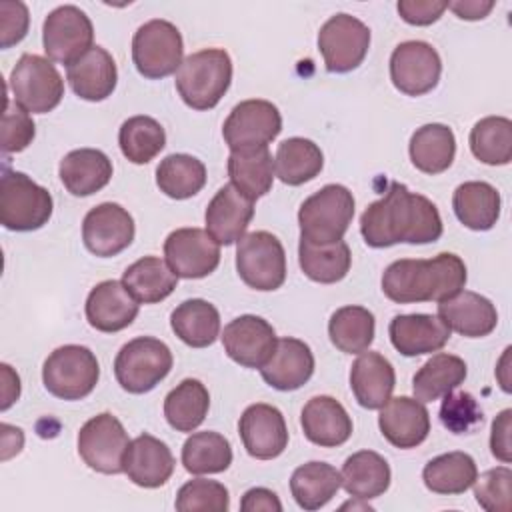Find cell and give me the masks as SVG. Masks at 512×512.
I'll return each instance as SVG.
<instances>
[{
  "instance_id": "obj_1",
  "label": "cell",
  "mask_w": 512,
  "mask_h": 512,
  "mask_svg": "<svg viewBox=\"0 0 512 512\" xmlns=\"http://www.w3.org/2000/svg\"><path fill=\"white\" fill-rule=\"evenodd\" d=\"M360 232L372 248H388L398 242L430 244L442 236V218L426 196L392 182L386 194L364 210Z\"/></svg>"
},
{
  "instance_id": "obj_2",
  "label": "cell",
  "mask_w": 512,
  "mask_h": 512,
  "mask_svg": "<svg viewBox=\"0 0 512 512\" xmlns=\"http://www.w3.org/2000/svg\"><path fill=\"white\" fill-rule=\"evenodd\" d=\"M466 284V264L452 252L438 256L402 258L392 262L382 274V292L396 304L442 302Z\"/></svg>"
},
{
  "instance_id": "obj_3",
  "label": "cell",
  "mask_w": 512,
  "mask_h": 512,
  "mask_svg": "<svg viewBox=\"0 0 512 512\" xmlns=\"http://www.w3.org/2000/svg\"><path fill=\"white\" fill-rule=\"evenodd\" d=\"M176 90L194 110L214 108L232 82V60L222 48H204L186 56L176 72Z\"/></svg>"
},
{
  "instance_id": "obj_4",
  "label": "cell",
  "mask_w": 512,
  "mask_h": 512,
  "mask_svg": "<svg viewBox=\"0 0 512 512\" xmlns=\"http://www.w3.org/2000/svg\"><path fill=\"white\" fill-rule=\"evenodd\" d=\"M354 218V196L342 184H326L308 196L298 210L300 238L332 244L344 238Z\"/></svg>"
},
{
  "instance_id": "obj_5",
  "label": "cell",
  "mask_w": 512,
  "mask_h": 512,
  "mask_svg": "<svg viewBox=\"0 0 512 512\" xmlns=\"http://www.w3.org/2000/svg\"><path fill=\"white\" fill-rule=\"evenodd\" d=\"M52 196L24 172L4 168L0 178V222L14 232L42 228L52 216Z\"/></svg>"
},
{
  "instance_id": "obj_6",
  "label": "cell",
  "mask_w": 512,
  "mask_h": 512,
  "mask_svg": "<svg viewBox=\"0 0 512 512\" xmlns=\"http://www.w3.org/2000/svg\"><path fill=\"white\" fill-rule=\"evenodd\" d=\"M100 366L94 352L80 344L56 348L42 366L44 388L60 400H82L98 384Z\"/></svg>"
},
{
  "instance_id": "obj_7",
  "label": "cell",
  "mask_w": 512,
  "mask_h": 512,
  "mask_svg": "<svg viewBox=\"0 0 512 512\" xmlns=\"http://www.w3.org/2000/svg\"><path fill=\"white\" fill-rule=\"evenodd\" d=\"M170 348L152 336H138L126 342L114 358L118 384L130 394L150 392L172 370Z\"/></svg>"
},
{
  "instance_id": "obj_8",
  "label": "cell",
  "mask_w": 512,
  "mask_h": 512,
  "mask_svg": "<svg viewBox=\"0 0 512 512\" xmlns=\"http://www.w3.org/2000/svg\"><path fill=\"white\" fill-rule=\"evenodd\" d=\"M8 86L12 98L26 112L46 114L64 96V80L52 60L38 54H22L10 72Z\"/></svg>"
},
{
  "instance_id": "obj_9",
  "label": "cell",
  "mask_w": 512,
  "mask_h": 512,
  "mask_svg": "<svg viewBox=\"0 0 512 512\" xmlns=\"http://www.w3.org/2000/svg\"><path fill=\"white\" fill-rule=\"evenodd\" d=\"M184 42L180 30L162 18L142 24L132 38V60L136 70L150 80L166 78L178 72L182 64Z\"/></svg>"
},
{
  "instance_id": "obj_10",
  "label": "cell",
  "mask_w": 512,
  "mask_h": 512,
  "mask_svg": "<svg viewBox=\"0 0 512 512\" xmlns=\"http://www.w3.org/2000/svg\"><path fill=\"white\" fill-rule=\"evenodd\" d=\"M236 270L242 282L254 290H278L286 280L282 242L266 230L244 234L236 246Z\"/></svg>"
},
{
  "instance_id": "obj_11",
  "label": "cell",
  "mask_w": 512,
  "mask_h": 512,
  "mask_svg": "<svg viewBox=\"0 0 512 512\" xmlns=\"http://www.w3.org/2000/svg\"><path fill=\"white\" fill-rule=\"evenodd\" d=\"M370 48V28L350 14H334L318 32V50L326 70L344 74L362 64Z\"/></svg>"
},
{
  "instance_id": "obj_12",
  "label": "cell",
  "mask_w": 512,
  "mask_h": 512,
  "mask_svg": "<svg viewBox=\"0 0 512 512\" xmlns=\"http://www.w3.org/2000/svg\"><path fill=\"white\" fill-rule=\"evenodd\" d=\"M130 440L122 422L102 412L90 418L78 432V454L84 464L102 474L124 472V454Z\"/></svg>"
},
{
  "instance_id": "obj_13",
  "label": "cell",
  "mask_w": 512,
  "mask_h": 512,
  "mask_svg": "<svg viewBox=\"0 0 512 512\" xmlns=\"http://www.w3.org/2000/svg\"><path fill=\"white\" fill-rule=\"evenodd\" d=\"M94 26L84 10L72 4L54 8L42 26V44L48 60L72 64L92 48Z\"/></svg>"
},
{
  "instance_id": "obj_14",
  "label": "cell",
  "mask_w": 512,
  "mask_h": 512,
  "mask_svg": "<svg viewBox=\"0 0 512 512\" xmlns=\"http://www.w3.org/2000/svg\"><path fill=\"white\" fill-rule=\"evenodd\" d=\"M282 130L280 110L268 100H244L232 108L222 126L224 142L232 150L268 146Z\"/></svg>"
},
{
  "instance_id": "obj_15",
  "label": "cell",
  "mask_w": 512,
  "mask_h": 512,
  "mask_svg": "<svg viewBox=\"0 0 512 512\" xmlns=\"http://www.w3.org/2000/svg\"><path fill=\"white\" fill-rule=\"evenodd\" d=\"M442 60L436 48L422 40L400 42L390 56V80L406 96H422L436 88Z\"/></svg>"
},
{
  "instance_id": "obj_16",
  "label": "cell",
  "mask_w": 512,
  "mask_h": 512,
  "mask_svg": "<svg viewBox=\"0 0 512 512\" xmlns=\"http://www.w3.org/2000/svg\"><path fill=\"white\" fill-rule=\"evenodd\" d=\"M164 256L178 278H204L220 264V244L202 228H178L164 240Z\"/></svg>"
},
{
  "instance_id": "obj_17",
  "label": "cell",
  "mask_w": 512,
  "mask_h": 512,
  "mask_svg": "<svg viewBox=\"0 0 512 512\" xmlns=\"http://www.w3.org/2000/svg\"><path fill=\"white\" fill-rule=\"evenodd\" d=\"M134 218L116 202H102L88 210L82 222L84 246L100 258L116 256L134 240Z\"/></svg>"
},
{
  "instance_id": "obj_18",
  "label": "cell",
  "mask_w": 512,
  "mask_h": 512,
  "mask_svg": "<svg viewBox=\"0 0 512 512\" xmlns=\"http://www.w3.org/2000/svg\"><path fill=\"white\" fill-rule=\"evenodd\" d=\"M272 324L260 316L244 314L230 320L222 332L224 352L244 368H262L276 348Z\"/></svg>"
},
{
  "instance_id": "obj_19",
  "label": "cell",
  "mask_w": 512,
  "mask_h": 512,
  "mask_svg": "<svg viewBox=\"0 0 512 512\" xmlns=\"http://www.w3.org/2000/svg\"><path fill=\"white\" fill-rule=\"evenodd\" d=\"M238 434L246 452L258 460L278 458L288 446V428L282 412L264 402L250 404L242 412Z\"/></svg>"
},
{
  "instance_id": "obj_20",
  "label": "cell",
  "mask_w": 512,
  "mask_h": 512,
  "mask_svg": "<svg viewBox=\"0 0 512 512\" xmlns=\"http://www.w3.org/2000/svg\"><path fill=\"white\" fill-rule=\"evenodd\" d=\"M140 302L118 280L96 284L86 298V320L98 332H120L138 316Z\"/></svg>"
},
{
  "instance_id": "obj_21",
  "label": "cell",
  "mask_w": 512,
  "mask_h": 512,
  "mask_svg": "<svg viewBox=\"0 0 512 512\" xmlns=\"http://www.w3.org/2000/svg\"><path fill=\"white\" fill-rule=\"evenodd\" d=\"M378 426L392 446L408 450L428 438L430 414L424 402L410 396H396L380 408Z\"/></svg>"
},
{
  "instance_id": "obj_22",
  "label": "cell",
  "mask_w": 512,
  "mask_h": 512,
  "mask_svg": "<svg viewBox=\"0 0 512 512\" xmlns=\"http://www.w3.org/2000/svg\"><path fill=\"white\" fill-rule=\"evenodd\" d=\"M254 216V200L232 184H224L206 208V232L222 246L238 242Z\"/></svg>"
},
{
  "instance_id": "obj_23",
  "label": "cell",
  "mask_w": 512,
  "mask_h": 512,
  "mask_svg": "<svg viewBox=\"0 0 512 512\" xmlns=\"http://www.w3.org/2000/svg\"><path fill=\"white\" fill-rule=\"evenodd\" d=\"M438 316L450 328L466 338L488 336L498 324L496 306L478 292L460 290L438 302Z\"/></svg>"
},
{
  "instance_id": "obj_24",
  "label": "cell",
  "mask_w": 512,
  "mask_h": 512,
  "mask_svg": "<svg viewBox=\"0 0 512 512\" xmlns=\"http://www.w3.org/2000/svg\"><path fill=\"white\" fill-rule=\"evenodd\" d=\"M390 342L402 356L438 352L450 340V328L436 314H398L388 326Z\"/></svg>"
},
{
  "instance_id": "obj_25",
  "label": "cell",
  "mask_w": 512,
  "mask_h": 512,
  "mask_svg": "<svg viewBox=\"0 0 512 512\" xmlns=\"http://www.w3.org/2000/svg\"><path fill=\"white\" fill-rule=\"evenodd\" d=\"M174 464L168 444L152 434L134 438L124 454V474L142 488L164 486L174 472Z\"/></svg>"
},
{
  "instance_id": "obj_26",
  "label": "cell",
  "mask_w": 512,
  "mask_h": 512,
  "mask_svg": "<svg viewBox=\"0 0 512 512\" xmlns=\"http://www.w3.org/2000/svg\"><path fill=\"white\" fill-rule=\"evenodd\" d=\"M264 382L276 390L290 392L304 386L314 374V354L298 338H278L268 362L260 368Z\"/></svg>"
},
{
  "instance_id": "obj_27",
  "label": "cell",
  "mask_w": 512,
  "mask_h": 512,
  "mask_svg": "<svg viewBox=\"0 0 512 512\" xmlns=\"http://www.w3.org/2000/svg\"><path fill=\"white\" fill-rule=\"evenodd\" d=\"M66 80L74 94L88 102L106 100L118 82L112 54L102 46H92L86 54L66 66Z\"/></svg>"
},
{
  "instance_id": "obj_28",
  "label": "cell",
  "mask_w": 512,
  "mask_h": 512,
  "mask_svg": "<svg viewBox=\"0 0 512 512\" xmlns=\"http://www.w3.org/2000/svg\"><path fill=\"white\" fill-rule=\"evenodd\" d=\"M304 436L322 448L342 446L352 436V418L332 396L310 398L300 414Z\"/></svg>"
},
{
  "instance_id": "obj_29",
  "label": "cell",
  "mask_w": 512,
  "mask_h": 512,
  "mask_svg": "<svg viewBox=\"0 0 512 512\" xmlns=\"http://www.w3.org/2000/svg\"><path fill=\"white\" fill-rule=\"evenodd\" d=\"M396 386V372L380 352H362L350 368V388L362 408L378 410L390 398Z\"/></svg>"
},
{
  "instance_id": "obj_30",
  "label": "cell",
  "mask_w": 512,
  "mask_h": 512,
  "mask_svg": "<svg viewBox=\"0 0 512 512\" xmlns=\"http://www.w3.org/2000/svg\"><path fill=\"white\" fill-rule=\"evenodd\" d=\"M58 174L72 196H90L110 182L112 160L102 150L78 148L60 160Z\"/></svg>"
},
{
  "instance_id": "obj_31",
  "label": "cell",
  "mask_w": 512,
  "mask_h": 512,
  "mask_svg": "<svg viewBox=\"0 0 512 512\" xmlns=\"http://www.w3.org/2000/svg\"><path fill=\"white\" fill-rule=\"evenodd\" d=\"M230 184L250 200L266 196L274 182V158L268 146L232 150L228 156Z\"/></svg>"
},
{
  "instance_id": "obj_32",
  "label": "cell",
  "mask_w": 512,
  "mask_h": 512,
  "mask_svg": "<svg viewBox=\"0 0 512 512\" xmlns=\"http://www.w3.org/2000/svg\"><path fill=\"white\" fill-rule=\"evenodd\" d=\"M342 488L358 498V500H372L382 496L390 486V466L378 452L360 450L346 458L342 472Z\"/></svg>"
},
{
  "instance_id": "obj_33",
  "label": "cell",
  "mask_w": 512,
  "mask_h": 512,
  "mask_svg": "<svg viewBox=\"0 0 512 512\" xmlns=\"http://www.w3.org/2000/svg\"><path fill=\"white\" fill-rule=\"evenodd\" d=\"M410 160L424 174L448 170L456 154V138L446 124H424L410 138Z\"/></svg>"
},
{
  "instance_id": "obj_34",
  "label": "cell",
  "mask_w": 512,
  "mask_h": 512,
  "mask_svg": "<svg viewBox=\"0 0 512 512\" xmlns=\"http://www.w3.org/2000/svg\"><path fill=\"white\" fill-rule=\"evenodd\" d=\"M500 194L488 182H464L454 190L452 208L456 218L470 230H490L500 218Z\"/></svg>"
},
{
  "instance_id": "obj_35",
  "label": "cell",
  "mask_w": 512,
  "mask_h": 512,
  "mask_svg": "<svg viewBox=\"0 0 512 512\" xmlns=\"http://www.w3.org/2000/svg\"><path fill=\"white\" fill-rule=\"evenodd\" d=\"M174 334L192 348H206L220 334V314L214 304L202 298L184 300L170 314Z\"/></svg>"
},
{
  "instance_id": "obj_36",
  "label": "cell",
  "mask_w": 512,
  "mask_h": 512,
  "mask_svg": "<svg viewBox=\"0 0 512 512\" xmlns=\"http://www.w3.org/2000/svg\"><path fill=\"white\" fill-rule=\"evenodd\" d=\"M122 284L138 302L156 304L174 292L178 276L158 256H144L124 270Z\"/></svg>"
},
{
  "instance_id": "obj_37",
  "label": "cell",
  "mask_w": 512,
  "mask_h": 512,
  "mask_svg": "<svg viewBox=\"0 0 512 512\" xmlns=\"http://www.w3.org/2000/svg\"><path fill=\"white\" fill-rule=\"evenodd\" d=\"M342 486L340 472L326 462H306L292 472L290 492L296 504L304 510H318L326 506Z\"/></svg>"
},
{
  "instance_id": "obj_38",
  "label": "cell",
  "mask_w": 512,
  "mask_h": 512,
  "mask_svg": "<svg viewBox=\"0 0 512 512\" xmlns=\"http://www.w3.org/2000/svg\"><path fill=\"white\" fill-rule=\"evenodd\" d=\"M466 362L454 354H434L412 378V392L420 402H434L454 392L466 378Z\"/></svg>"
},
{
  "instance_id": "obj_39",
  "label": "cell",
  "mask_w": 512,
  "mask_h": 512,
  "mask_svg": "<svg viewBox=\"0 0 512 512\" xmlns=\"http://www.w3.org/2000/svg\"><path fill=\"white\" fill-rule=\"evenodd\" d=\"M324 166V154L318 144L308 138H286L278 144L274 170L276 176L288 186H300L320 174Z\"/></svg>"
},
{
  "instance_id": "obj_40",
  "label": "cell",
  "mask_w": 512,
  "mask_h": 512,
  "mask_svg": "<svg viewBox=\"0 0 512 512\" xmlns=\"http://www.w3.org/2000/svg\"><path fill=\"white\" fill-rule=\"evenodd\" d=\"M210 408V394L196 378H184L164 398L166 422L178 432L196 430Z\"/></svg>"
},
{
  "instance_id": "obj_41",
  "label": "cell",
  "mask_w": 512,
  "mask_h": 512,
  "mask_svg": "<svg viewBox=\"0 0 512 512\" xmlns=\"http://www.w3.org/2000/svg\"><path fill=\"white\" fill-rule=\"evenodd\" d=\"M298 262L310 280L320 284H334L348 274L352 254L344 240L332 244H312L306 238H300Z\"/></svg>"
},
{
  "instance_id": "obj_42",
  "label": "cell",
  "mask_w": 512,
  "mask_h": 512,
  "mask_svg": "<svg viewBox=\"0 0 512 512\" xmlns=\"http://www.w3.org/2000/svg\"><path fill=\"white\" fill-rule=\"evenodd\" d=\"M478 476L476 462L466 452H448L432 458L424 470L422 480L428 490L436 494H462Z\"/></svg>"
},
{
  "instance_id": "obj_43",
  "label": "cell",
  "mask_w": 512,
  "mask_h": 512,
  "mask_svg": "<svg viewBox=\"0 0 512 512\" xmlns=\"http://www.w3.org/2000/svg\"><path fill=\"white\" fill-rule=\"evenodd\" d=\"M374 314L364 306H342L328 322L332 344L346 354H362L374 342Z\"/></svg>"
},
{
  "instance_id": "obj_44",
  "label": "cell",
  "mask_w": 512,
  "mask_h": 512,
  "mask_svg": "<svg viewBox=\"0 0 512 512\" xmlns=\"http://www.w3.org/2000/svg\"><path fill=\"white\" fill-rule=\"evenodd\" d=\"M156 184L166 196L186 200L204 188L206 166L190 154H170L156 168Z\"/></svg>"
},
{
  "instance_id": "obj_45",
  "label": "cell",
  "mask_w": 512,
  "mask_h": 512,
  "mask_svg": "<svg viewBox=\"0 0 512 512\" xmlns=\"http://www.w3.org/2000/svg\"><path fill=\"white\" fill-rule=\"evenodd\" d=\"M118 144L126 160L132 164H148L166 146L162 124L150 116H132L122 122Z\"/></svg>"
},
{
  "instance_id": "obj_46",
  "label": "cell",
  "mask_w": 512,
  "mask_h": 512,
  "mask_svg": "<svg viewBox=\"0 0 512 512\" xmlns=\"http://www.w3.org/2000/svg\"><path fill=\"white\" fill-rule=\"evenodd\" d=\"M182 464L190 474L224 472L232 464V446L218 432H196L182 446Z\"/></svg>"
},
{
  "instance_id": "obj_47",
  "label": "cell",
  "mask_w": 512,
  "mask_h": 512,
  "mask_svg": "<svg viewBox=\"0 0 512 512\" xmlns=\"http://www.w3.org/2000/svg\"><path fill=\"white\" fill-rule=\"evenodd\" d=\"M472 154L490 166H504L512 160V122L504 116H486L470 130Z\"/></svg>"
},
{
  "instance_id": "obj_48",
  "label": "cell",
  "mask_w": 512,
  "mask_h": 512,
  "mask_svg": "<svg viewBox=\"0 0 512 512\" xmlns=\"http://www.w3.org/2000/svg\"><path fill=\"white\" fill-rule=\"evenodd\" d=\"M174 506L180 512H226L230 508V494L216 480L194 478L180 486Z\"/></svg>"
},
{
  "instance_id": "obj_49",
  "label": "cell",
  "mask_w": 512,
  "mask_h": 512,
  "mask_svg": "<svg viewBox=\"0 0 512 512\" xmlns=\"http://www.w3.org/2000/svg\"><path fill=\"white\" fill-rule=\"evenodd\" d=\"M510 484L512 470L508 466H498L486 470L474 480L476 502L488 512H508L510 510Z\"/></svg>"
},
{
  "instance_id": "obj_50",
  "label": "cell",
  "mask_w": 512,
  "mask_h": 512,
  "mask_svg": "<svg viewBox=\"0 0 512 512\" xmlns=\"http://www.w3.org/2000/svg\"><path fill=\"white\" fill-rule=\"evenodd\" d=\"M440 420L450 432L464 434L482 424V410L472 394L450 392L440 406Z\"/></svg>"
},
{
  "instance_id": "obj_51",
  "label": "cell",
  "mask_w": 512,
  "mask_h": 512,
  "mask_svg": "<svg viewBox=\"0 0 512 512\" xmlns=\"http://www.w3.org/2000/svg\"><path fill=\"white\" fill-rule=\"evenodd\" d=\"M34 134H36V126L30 114L20 104L6 98L4 114H2V150L6 154L22 152L32 144Z\"/></svg>"
},
{
  "instance_id": "obj_52",
  "label": "cell",
  "mask_w": 512,
  "mask_h": 512,
  "mask_svg": "<svg viewBox=\"0 0 512 512\" xmlns=\"http://www.w3.org/2000/svg\"><path fill=\"white\" fill-rule=\"evenodd\" d=\"M28 8L22 2H0V46L10 48L18 44L28 32Z\"/></svg>"
},
{
  "instance_id": "obj_53",
  "label": "cell",
  "mask_w": 512,
  "mask_h": 512,
  "mask_svg": "<svg viewBox=\"0 0 512 512\" xmlns=\"http://www.w3.org/2000/svg\"><path fill=\"white\" fill-rule=\"evenodd\" d=\"M398 14L404 22L414 26H428L436 22L444 10L448 8V2H436V0H400L396 4Z\"/></svg>"
},
{
  "instance_id": "obj_54",
  "label": "cell",
  "mask_w": 512,
  "mask_h": 512,
  "mask_svg": "<svg viewBox=\"0 0 512 512\" xmlns=\"http://www.w3.org/2000/svg\"><path fill=\"white\" fill-rule=\"evenodd\" d=\"M512 420V410L506 408L502 410L494 422H492V434H490V450L492 456L498 458L500 462L508 464L512 460V446H510V424Z\"/></svg>"
},
{
  "instance_id": "obj_55",
  "label": "cell",
  "mask_w": 512,
  "mask_h": 512,
  "mask_svg": "<svg viewBox=\"0 0 512 512\" xmlns=\"http://www.w3.org/2000/svg\"><path fill=\"white\" fill-rule=\"evenodd\" d=\"M240 508L244 512H258V510H264V512H280L282 510V504L278 500V496L268 490V488H250L244 496H242V502H240Z\"/></svg>"
},
{
  "instance_id": "obj_56",
  "label": "cell",
  "mask_w": 512,
  "mask_h": 512,
  "mask_svg": "<svg viewBox=\"0 0 512 512\" xmlns=\"http://www.w3.org/2000/svg\"><path fill=\"white\" fill-rule=\"evenodd\" d=\"M448 8L462 20H482L494 8V0H458L448 2Z\"/></svg>"
},
{
  "instance_id": "obj_57",
  "label": "cell",
  "mask_w": 512,
  "mask_h": 512,
  "mask_svg": "<svg viewBox=\"0 0 512 512\" xmlns=\"http://www.w3.org/2000/svg\"><path fill=\"white\" fill-rule=\"evenodd\" d=\"M2 404L0 408L2 410H8L20 396V378L18 374L8 366V364H2Z\"/></svg>"
},
{
  "instance_id": "obj_58",
  "label": "cell",
  "mask_w": 512,
  "mask_h": 512,
  "mask_svg": "<svg viewBox=\"0 0 512 512\" xmlns=\"http://www.w3.org/2000/svg\"><path fill=\"white\" fill-rule=\"evenodd\" d=\"M2 442H4V454L2 458L8 454V448H12V454H18L22 450V442H24V436H22V430L20 428H14V426H8V424H2Z\"/></svg>"
}]
</instances>
